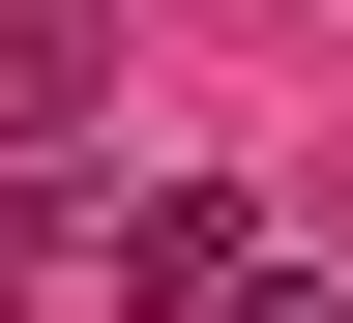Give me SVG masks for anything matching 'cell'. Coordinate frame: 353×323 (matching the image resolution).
Listing matches in <instances>:
<instances>
[{
  "label": "cell",
  "mask_w": 353,
  "mask_h": 323,
  "mask_svg": "<svg viewBox=\"0 0 353 323\" xmlns=\"http://www.w3.org/2000/svg\"><path fill=\"white\" fill-rule=\"evenodd\" d=\"M88 264H118L148 323H236V294H265V206H236V176H118V236H88Z\"/></svg>",
  "instance_id": "cell-1"
}]
</instances>
